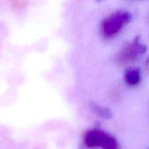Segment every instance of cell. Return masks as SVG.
<instances>
[{
    "label": "cell",
    "mask_w": 149,
    "mask_h": 149,
    "mask_svg": "<svg viewBox=\"0 0 149 149\" xmlns=\"http://www.w3.org/2000/svg\"><path fill=\"white\" fill-rule=\"evenodd\" d=\"M147 52V46L141 41L140 37H136L133 41L127 44L118 55V61L121 64H127L137 60Z\"/></svg>",
    "instance_id": "3"
},
{
    "label": "cell",
    "mask_w": 149,
    "mask_h": 149,
    "mask_svg": "<svg viewBox=\"0 0 149 149\" xmlns=\"http://www.w3.org/2000/svg\"><path fill=\"white\" fill-rule=\"evenodd\" d=\"M124 79L126 83L128 86H137L141 79V71L139 68H130L128 70L126 71L125 75H124Z\"/></svg>",
    "instance_id": "4"
},
{
    "label": "cell",
    "mask_w": 149,
    "mask_h": 149,
    "mask_svg": "<svg viewBox=\"0 0 149 149\" xmlns=\"http://www.w3.org/2000/svg\"><path fill=\"white\" fill-rule=\"evenodd\" d=\"M92 108L99 117H101L103 119H110L112 117V112L107 107H103L99 105L93 104L92 106Z\"/></svg>",
    "instance_id": "5"
},
{
    "label": "cell",
    "mask_w": 149,
    "mask_h": 149,
    "mask_svg": "<svg viewBox=\"0 0 149 149\" xmlns=\"http://www.w3.org/2000/svg\"><path fill=\"white\" fill-rule=\"evenodd\" d=\"M132 19V15L127 10H117L107 16L100 24L101 36L106 39L113 38Z\"/></svg>",
    "instance_id": "1"
},
{
    "label": "cell",
    "mask_w": 149,
    "mask_h": 149,
    "mask_svg": "<svg viewBox=\"0 0 149 149\" xmlns=\"http://www.w3.org/2000/svg\"><path fill=\"white\" fill-rule=\"evenodd\" d=\"M85 143L88 148L118 149V142L116 139L100 130L88 131L85 136Z\"/></svg>",
    "instance_id": "2"
},
{
    "label": "cell",
    "mask_w": 149,
    "mask_h": 149,
    "mask_svg": "<svg viewBox=\"0 0 149 149\" xmlns=\"http://www.w3.org/2000/svg\"><path fill=\"white\" fill-rule=\"evenodd\" d=\"M99 1H102V0H99Z\"/></svg>",
    "instance_id": "6"
}]
</instances>
